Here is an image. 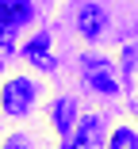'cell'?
I'll list each match as a JSON object with an SVG mask.
<instances>
[{"label":"cell","mask_w":138,"mask_h":149,"mask_svg":"<svg viewBox=\"0 0 138 149\" xmlns=\"http://www.w3.org/2000/svg\"><path fill=\"white\" fill-rule=\"evenodd\" d=\"M35 96H39L35 80L15 77V80L4 84V92H0V107H4V115H27V111H31V103H35Z\"/></svg>","instance_id":"obj_1"},{"label":"cell","mask_w":138,"mask_h":149,"mask_svg":"<svg viewBox=\"0 0 138 149\" xmlns=\"http://www.w3.org/2000/svg\"><path fill=\"white\" fill-rule=\"evenodd\" d=\"M0 46H4V50H8V46H12V35H8V31H4V27H0Z\"/></svg>","instance_id":"obj_10"},{"label":"cell","mask_w":138,"mask_h":149,"mask_svg":"<svg viewBox=\"0 0 138 149\" xmlns=\"http://www.w3.org/2000/svg\"><path fill=\"white\" fill-rule=\"evenodd\" d=\"M104 126H100V118L96 115H85L77 123V130H73V138H69V149H100L104 145V134H100Z\"/></svg>","instance_id":"obj_2"},{"label":"cell","mask_w":138,"mask_h":149,"mask_svg":"<svg viewBox=\"0 0 138 149\" xmlns=\"http://www.w3.org/2000/svg\"><path fill=\"white\" fill-rule=\"evenodd\" d=\"M85 69H88V84L100 88L104 96H115V80L107 77V61H96V57H85Z\"/></svg>","instance_id":"obj_5"},{"label":"cell","mask_w":138,"mask_h":149,"mask_svg":"<svg viewBox=\"0 0 138 149\" xmlns=\"http://www.w3.org/2000/svg\"><path fill=\"white\" fill-rule=\"evenodd\" d=\"M73 115H77V107H73V100H69V96H62L58 103H54V126H58V130L65 134V130L73 126Z\"/></svg>","instance_id":"obj_7"},{"label":"cell","mask_w":138,"mask_h":149,"mask_svg":"<svg viewBox=\"0 0 138 149\" xmlns=\"http://www.w3.org/2000/svg\"><path fill=\"white\" fill-rule=\"evenodd\" d=\"M107 149H138V134L127 130V126H119V130L111 134V145H107Z\"/></svg>","instance_id":"obj_8"},{"label":"cell","mask_w":138,"mask_h":149,"mask_svg":"<svg viewBox=\"0 0 138 149\" xmlns=\"http://www.w3.org/2000/svg\"><path fill=\"white\" fill-rule=\"evenodd\" d=\"M104 23H107V15H104V8H96V4H85V8L77 12V27H81L85 38H96V35L104 31Z\"/></svg>","instance_id":"obj_4"},{"label":"cell","mask_w":138,"mask_h":149,"mask_svg":"<svg viewBox=\"0 0 138 149\" xmlns=\"http://www.w3.org/2000/svg\"><path fill=\"white\" fill-rule=\"evenodd\" d=\"M31 0H0V27L4 31H12V27H19V23H27L31 19Z\"/></svg>","instance_id":"obj_3"},{"label":"cell","mask_w":138,"mask_h":149,"mask_svg":"<svg viewBox=\"0 0 138 149\" xmlns=\"http://www.w3.org/2000/svg\"><path fill=\"white\" fill-rule=\"evenodd\" d=\"M4 149H27V138H23V134H12V138L4 141Z\"/></svg>","instance_id":"obj_9"},{"label":"cell","mask_w":138,"mask_h":149,"mask_svg":"<svg viewBox=\"0 0 138 149\" xmlns=\"http://www.w3.org/2000/svg\"><path fill=\"white\" fill-rule=\"evenodd\" d=\"M27 57H31L39 69H54V57H50V35H35V42L27 46Z\"/></svg>","instance_id":"obj_6"},{"label":"cell","mask_w":138,"mask_h":149,"mask_svg":"<svg viewBox=\"0 0 138 149\" xmlns=\"http://www.w3.org/2000/svg\"><path fill=\"white\" fill-rule=\"evenodd\" d=\"M134 111H138V107H134Z\"/></svg>","instance_id":"obj_11"}]
</instances>
